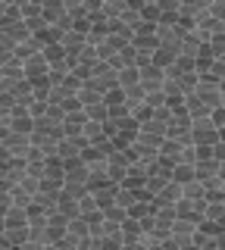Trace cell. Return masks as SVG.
<instances>
[{
	"label": "cell",
	"instance_id": "4",
	"mask_svg": "<svg viewBox=\"0 0 225 250\" xmlns=\"http://www.w3.org/2000/svg\"><path fill=\"white\" fill-rule=\"evenodd\" d=\"M222 141V131H216L213 125H209V119H197L191 122V144L194 147H213Z\"/></svg>",
	"mask_w": 225,
	"mask_h": 250
},
{
	"label": "cell",
	"instance_id": "5",
	"mask_svg": "<svg viewBox=\"0 0 225 250\" xmlns=\"http://www.w3.org/2000/svg\"><path fill=\"white\" fill-rule=\"evenodd\" d=\"M0 147H3L6 153H10V160H25V153H28V138L25 135H16V131H10L3 141H0Z\"/></svg>",
	"mask_w": 225,
	"mask_h": 250
},
{
	"label": "cell",
	"instance_id": "1",
	"mask_svg": "<svg viewBox=\"0 0 225 250\" xmlns=\"http://www.w3.org/2000/svg\"><path fill=\"white\" fill-rule=\"evenodd\" d=\"M47 75H50V66H47V60H44V53H41V50L32 53L28 60H22V78H25L28 84L47 82Z\"/></svg>",
	"mask_w": 225,
	"mask_h": 250
},
{
	"label": "cell",
	"instance_id": "9",
	"mask_svg": "<svg viewBox=\"0 0 225 250\" xmlns=\"http://www.w3.org/2000/svg\"><path fill=\"white\" fill-rule=\"evenodd\" d=\"M44 178L63 188V178H66V172H63V163H60L57 156H50V160H44Z\"/></svg>",
	"mask_w": 225,
	"mask_h": 250
},
{
	"label": "cell",
	"instance_id": "8",
	"mask_svg": "<svg viewBox=\"0 0 225 250\" xmlns=\"http://www.w3.org/2000/svg\"><path fill=\"white\" fill-rule=\"evenodd\" d=\"M194 231H197V225L184 222V219H175L172 229H169V238H172L175 244H184V241H191V238H194Z\"/></svg>",
	"mask_w": 225,
	"mask_h": 250
},
{
	"label": "cell",
	"instance_id": "13",
	"mask_svg": "<svg viewBox=\"0 0 225 250\" xmlns=\"http://www.w3.org/2000/svg\"><path fill=\"white\" fill-rule=\"evenodd\" d=\"M206 19L225 22V3H222V0H209V3H206Z\"/></svg>",
	"mask_w": 225,
	"mask_h": 250
},
{
	"label": "cell",
	"instance_id": "14",
	"mask_svg": "<svg viewBox=\"0 0 225 250\" xmlns=\"http://www.w3.org/2000/svg\"><path fill=\"white\" fill-rule=\"evenodd\" d=\"M225 160V144L219 141V144H213V163H222Z\"/></svg>",
	"mask_w": 225,
	"mask_h": 250
},
{
	"label": "cell",
	"instance_id": "6",
	"mask_svg": "<svg viewBox=\"0 0 225 250\" xmlns=\"http://www.w3.org/2000/svg\"><path fill=\"white\" fill-rule=\"evenodd\" d=\"M116 191H119V185H110V182L91 191V197H94V203H97V209H100V213H103L106 207H113V200H116Z\"/></svg>",
	"mask_w": 225,
	"mask_h": 250
},
{
	"label": "cell",
	"instance_id": "7",
	"mask_svg": "<svg viewBox=\"0 0 225 250\" xmlns=\"http://www.w3.org/2000/svg\"><path fill=\"white\" fill-rule=\"evenodd\" d=\"M213 175H222V163H213V160H197L194 163V178H197L200 185L206 182V178Z\"/></svg>",
	"mask_w": 225,
	"mask_h": 250
},
{
	"label": "cell",
	"instance_id": "3",
	"mask_svg": "<svg viewBox=\"0 0 225 250\" xmlns=\"http://www.w3.org/2000/svg\"><path fill=\"white\" fill-rule=\"evenodd\" d=\"M194 97L204 104L209 113L213 109H222L225 106V94H222V84H209V82H200L197 78V88H194Z\"/></svg>",
	"mask_w": 225,
	"mask_h": 250
},
{
	"label": "cell",
	"instance_id": "12",
	"mask_svg": "<svg viewBox=\"0 0 225 250\" xmlns=\"http://www.w3.org/2000/svg\"><path fill=\"white\" fill-rule=\"evenodd\" d=\"M53 213H57L60 219H66V222H69V219H75V216H79V203L60 194V200H57V209H53Z\"/></svg>",
	"mask_w": 225,
	"mask_h": 250
},
{
	"label": "cell",
	"instance_id": "11",
	"mask_svg": "<svg viewBox=\"0 0 225 250\" xmlns=\"http://www.w3.org/2000/svg\"><path fill=\"white\" fill-rule=\"evenodd\" d=\"M169 182H175V185H188V182H194V166H184V163H175L172 166V172H169Z\"/></svg>",
	"mask_w": 225,
	"mask_h": 250
},
{
	"label": "cell",
	"instance_id": "15",
	"mask_svg": "<svg viewBox=\"0 0 225 250\" xmlns=\"http://www.w3.org/2000/svg\"><path fill=\"white\" fill-rule=\"evenodd\" d=\"M44 250H60V247H53V244H50V247H44Z\"/></svg>",
	"mask_w": 225,
	"mask_h": 250
},
{
	"label": "cell",
	"instance_id": "2",
	"mask_svg": "<svg viewBox=\"0 0 225 250\" xmlns=\"http://www.w3.org/2000/svg\"><path fill=\"white\" fill-rule=\"evenodd\" d=\"M166 138L175 141V144H191V119L184 116V109H178V113L169 116V122H166Z\"/></svg>",
	"mask_w": 225,
	"mask_h": 250
},
{
	"label": "cell",
	"instance_id": "10",
	"mask_svg": "<svg viewBox=\"0 0 225 250\" xmlns=\"http://www.w3.org/2000/svg\"><path fill=\"white\" fill-rule=\"evenodd\" d=\"M6 194H10V207H16V209H25L28 203L35 200V197H32V194H28V191H25L22 185H13V188H10Z\"/></svg>",
	"mask_w": 225,
	"mask_h": 250
}]
</instances>
